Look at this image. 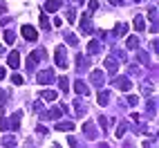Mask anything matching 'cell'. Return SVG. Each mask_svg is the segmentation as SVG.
<instances>
[{
	"instance_id": "1",
	"label": "cell",
	"mask_w": 159,
	"mask_h": 148,
	"mask_svg": "<svg viewBox=\"0 0 159 148\" xmlns=\"http://www.w3.org/2000/svg\"><path fill=\"white\" fill-rule=\"evenodd\" d=\"M54 56H56V65L61 70H65L67 67V49H65V45H58L54 49Z\"/></svg>"
},
{
	"instance_id": "2",
	"label": "cell",
	"mask_w": 159,
	"mask_h": 148,
	"mask_svg": "<svg viewBox=\"0 0 159 148\" xmlns=\"http://www.w3.org/2000/svg\"><path fill=\"white\" fill-rule=\"evenodd\" d=\"M40 58H45V49H38V52H31L29 58H27V67L29 70H34V65L40 61Z\"/></svg>"
},
{
	"instance_id": "3",
	"label": "cell",
	"mask_w": 159,
	"mask_h": 148,
	"mask_svg": "<svg viewBox=\"0 0 159 148\" xmlns=\"http://www.w3.org/2000/svg\"><path fill=\"white\" fill-rule=\"evenodd\" d=\"M114 86L119 88L121 92H128V90L132 88V81H130L128 76H116V81H114Z\"/></svg>"
},
{
	"instance_id": "4",
	"label": "cell",
	"mask_w": 159,
	"mask_h": 148,
	"mask_svg": "<svg viewBox=\"0 0 159 148\" xmlns=\"http://www.w3.org/2000/svg\"><path fill=\"white\" fill-rule=\"evenodd\" d=\"M20 34H23L27 40H36L38 38V31L31 27V25H23V29H20Z\"/></svg>"
},
{
	"instance_id": "5",
	"label": "cell",
	"mask_w": 159,
	"mask_h": 148,
	"mask_svg": "<svg viewBox=\"0 0 159 148\" xmlns=\"http://www.w3.org/2000/svg\"><path fill=\"white\" fill-rule=\"evenodd\" d=\"M52 79H54V72H52V70H43V72L36 74V81H38V83H47V81H52Z\"/></svg>"
},
{
	"instance_id": "6",
	"label": "cell",
	"mask_w": 159,
	"mask_h": 148,
	"mask_svg": "<svg viewBox=\"0 0 159 148\" xmlns=\"http://www.w3.org/2000/svg\"><path fill=\"white\" fill-rule=\"evenodd\" d=\"M20 117H23V112H20V110H18V112H14L11 117L7 119V126H9V128H14V130H16L18 126H20Z\"/></svg>"
},
{
	"instance_id": "7",
	"label": "cell",
	"mask_w": 159,
	"mask_h": 148,
	"mask_svg": "<svg viewBox=\"0 0 159 148\" xmlns=\"http://www.w3.org/2000/svg\"><path fill=\"white\" fill-rule=\"evenodd\" d=\"M103 65H105V72H108V74H112V76H114L116 72H119V65H116V61H114V58H105V63H103Z\"/></svg>"
},
{
	"instance_id": "8",
	"label": "cell",
	"mask_w": 159,
	"mask_h": 148,
	"mask_svg": "<svg viewBox=\"0 0 159 148\" xmlns=\"http://www.w3.org/2000/svg\"><path fill=\"white\" fill-rule=\"evenodd\" d=\"M7 65H9V67H14V70H18V65H20V54H18V52H11V54H9Z\"/></svg>"
},
{
	"instance_id": "9",
	"label": "cell",
	"mask_w": 159,
	"mask_h": 148,
	"mask_svg": "<svg viewBox=\"0 0 159 148\" xmlns=\"http://www.w3.org/2000/svg\"><path fill=\"white\" fill-rule=\"evenodd\" d=\"M54 130H58V132H67V130H74V121H58V123L54 126Z\"/></svg>"
},
{
	"instance_id": "10",
	"label": "cell",
	"mask_w": 159,
	"mask_h": 148,
	"mask_svg": "<svg viewBox=\"0 0 159 148\" xmlns=\"http://www.w3.org/2000/svg\"><path fill=\"white\" fill-rule=\"evenodd\" d=\"M81 31H83V34H90V31H92V25H90V14H83V18H81Z\"/></svg>"
},
{
	"instance_id": "11",
	"label": "cell",
	"mask_w": 159,
	"mask_h": 148,
	"mask_svg": "<svg viewBox=\"0 0 159 148\" xmlns=\"http://www.w3.org/2000/svg\"><path fill=\"white\" fill-rule=\"evenodd\" d=\"M61 5H63V0H47V2H45V12L54 14L56 9H61Z\"/></svg>"
},
{
	"instance_id": "12",
	"label": "cell",
	"mask_w": 159,
	"mask_h": 148,
	"mask_svg": "<svg viewBox=\"0 0 159 148\" xmlns=\"http://www.w3.org/2000/svg\"><path fill=\"white\" fill-rule=\"evenodd\" d=\"M90 79L94 81V86H97V88L103 86V72H101V70H94V72L90 74Z\"/></svg>"
},
{
	"instance_id": "13",
	"label": "cell",
	"mask_w": 159,
	"mask_h": 148,
	"mask_svg": "<svg viewBox=\"0 0 159 148\" xmlns=\"http://www.w3.org/2000/svg\"><path fill=\"white\" fill-rule=\"evenodd\" d=\"M74 90H76L79 94H90V88H88L83 81H76V83H74Z\"/></svg>"
},
{
	"instance_id": "14",
	"label": "cell",
	"mask_w": 159,
	"mask_h": 148,
	"mask_svg": "<svg viewBox=\"0 0 159 148\" xmlns=\"http://www.w3.org/2000/svg\"><path fill=\"white\" fill-rule=\"evenodd\" d=\"M40 97H43L45 101H56V97H58V94H56L54 90H43V92H40Z\"/></svg>"
},
{
	"instance_id": "15",
	"label": "cell",
	"mask_w": 159,
	"mask_h": 148,
	"mask_svg": "<svg viewBox=\"0 0 159 148\" xmlns=\"http://www.w3.org/2000/svg\"><path fill=\"white\" fill-rule=\"evenodd\" d=\"M134 29H137V31H143V29H146V20H143V16H137V18H134Z\"/></svg>"
},
{
	"instance_id": "16",
	"label": "cell",
	"mask_w": 159,
	"mask_h": 148,
	"mask_svg": "<svg viewBox=\"0 0 159 148\" xmlns=\"http://www.w3.org/2000/svg\"><path fill=\"white\" fill-rule=\"evenodd\" d=\"M97 99H99V105H108V101H110V94L105 92V90H101Z\"/></svg>"
},
{
	"instance_id": "17",
	"label": "cell",
	"mask_w": 159,
	"mask_h": 148,
	"mask_svg": "<svg viewBox=\"0 0 159 148\" xmlns=\"http://www.w3.org/2000/svg\"><path fill=\"white\" fill-rule=\"evenodd\" d=\"M125 45H128L130 49H137V47H139V38H137V36H128V40H125Z\"/></svg>"
},
{
	"instance_id": "18",
	"label": "cell",
	"mask_w": 159,
	"mask_h": 148,
	"mask_svg": "<svg viewBox=\"0 0 159 148\" xmlns=\"http://www.w3.org/2000/svg\"><path fill=\"white\" fill-rule=\"evenodd\" d=\"M99 49H101V43H99V40H90V43H88V52H92V54H97Z\"/></svg>"
},
{
	"instance_id": "19",
	"label": "cell",
	"mask_w": 159,
	"mask_h": 148,
	"mask_svg": "<svg viewBox=\"0 0 159 148\" xmlns=\"http://www.w3.org/2000/svg\"><path fill=\"white\" fill-rule=\"evenodd\" d=\"M125 29H128V25L116 23V25H114V34H116V36H123V34H125Z\"/></svg>"
},
{
	"instance_id": "20",
	"label": "cell",
	"mask_w": 159,
	"mask_h": 148,
	"mask_svg": "<svg viewBox=\"0 0 159 148\" xmlns=\"http://www.w3.org/2000/svg\"><path fill=\"white\" fill-rule=\"evenodd\" d=\"M99 126H101L103 130H108L110 126H112V119H108V117H99Z\"/></svg>"
},
{
	"instance_id": "21",
	"label": "cell",
	"mask_w": 159,
	"mask_h": 148,
	"mask_svg": "<svg viewBox=\"0 0 159 148\" xmlns=\"http://www.w3.org/2000/svg\"><path fill=\"white\" fill-rule=\"evenodd\" d=\"M67 83H70V81H67L65 76H61V79H58V88H61V92H67V90H70Z\"/></svg>"
},
{
	"instance_id": "22",
	"label": "cell",
	"mask_w": 159,
	"mask_h": 148,
	"mask_svg": "<svg viewBox=\"0 0 159 148\" xmlns=\"http://www.w3.org/2000/svg\"><path fill=\"white\" fill-rule=\"evenodd\" d=\"M14 38H16V31L7 29V31H5V43H9V45H11V43H14Z\"/></svg>"
},
{
	"instance_id": "23",
	"label": "cell",
	"mask_w": 159,
	"mask_h": 148,
	"mask_svg": "<svg viewBox=\"0 0 159 148\" xmlns=\"http://www.w3.org/2000/svg\"><path fill=\"white\" fill-rule=\"evenodd\" d=\"M125 130H128V123L121 121V123H119V128H116V137H123V132H125Z\"/></svg>"
},
{
	"instance_id": "24",
	"label": "cell",
	"mask_w": 159,
	"mask_h": 148,
	"mask_svg": "<svg viewBox=\"0 0 159 148\" xmlns=\"http://www.w3.org/2000/svg\"><path fill=\"white\" fill-rule=\"evenodd\" d=\"M45 117H54V119H58V117H61V108H52V110L45 114Z\"/></svg>"
},
{
	"instance_id": "25",
	"label": "cell",
	"mask_w": 159,
	"mask_h": 148,
	"mask_svg": "<svg viewBox=\"0 0 159 148\" xmlns=\"http://www.w3.org/2000/svg\"><path fill=\"white\" fill-rule=\"evenodd\" d=\"M76 67L79 70H85V56H76Z\"/></svg>"
},
{
	"instance_id": "26",
	"label": "cell",
	"mask_w": 159,
	"mask_h": 148,
	"mask_svg": "<svg viewBox=\"0 0 159 148\" xmlns=\"http://www.w3.org/2000/svg\"><path fill=\"white\" fill-rule=\"evenodd\" d=\"M74 108H76V112H79V114H83V112H85V105H83L81 101H74Z\"/></svg>"
},
{
	"instance_id": "27",
	"label": "cell",
	"mask_w": 159,
	"mask_h": 148,
	"mask_svg": "<svg viewBox=\"0 0 159 148\" xmlns=\"http://www.w3.org/2000/svg\"><path fill=\"white\" fill-rule=\"evenodd\" d=\"M11 83H14V86H23V76H20V74H14V76H11Z\"/></svg>"
},
{
	"instance_id": "28",
	"label": "cell",
	"mask_w": 159,
	"mask_h": 148,
	"mask_svg": "<svg viewBox=\"0 0 159 148\" xmlns=\"http://www.w3.org/2000/svg\"><path fill=\"white\" fill-rule=\"evenodd\" d=\"M40 27H43V29H49V20H47V16H45V14L40 16Z\"/></svg>"
},
{
	"instance_id": "29",
	"label": "cell",
	"mask_w": 159,
	"mask_h": 148,
	"mask_svg": "<svg viewBox=\"0 0 159 148\" xmlns=\"http://www.w3.org/2000/svg\"><path fill=\"white\" fill-rule=\"evenodd\" d=\"M5 105H7V92L0 90V108H5Z\"/></svg>"
},
{
	"instance_id": "30",
	"label": "cell",
	"mask_w": 159,
	"mask_h": 148,
	"mask_svg": "<svg viewBox=\"0 0 159 148\" xmlns=\"http://www.w3.org/2000/svg\"><path fill=\"white\" fill-rule=\"evenodd\" d=\"M146 110H148V112H155V110H157V103H155V99H152V101H148Z\"/></svg>"
},
{
	"instance_id": "31",
	"label": "cell",
	"mask_w": 159,
	"mask_h": 148,
	"mask_svg": "<svg viewBox=\"0 0 159 148\" xmlns=\"http://www.w3.org/2000/svg\"><path fill=\"white\" fill-rule=\"evenodd\" d=\"M65 40H67V43H72V45H76V43H79V40H76V36H74V34H65Z\"/></svg>"
},
{
	"instance_id": "32",
	"label": "cell",
	"mask_w": 159,
	"mask_h": 148,
	"mask_svg": "<svg viewBox=\"0 0 159 148\" xmlns=\"http://www.w3.org/2000/svg\"><path fill=\"white\" fill-rule=\"evenodd\" d=\"M2 144H5V146H16V139H14V137H5Z\"/></svg>"
},
{
	"instance_id": "33",
	"label": "cell",
	"mask_w": 159,
	"mask_h": 148,
	"mask_svg": "<svg viewBox=\"0 0 159 148\" xmlns=\"http://www.w3.org/2000/svg\"><path fill=\"white\" fill-rule=\"evenodd\" d=\"M65 16H67V20H70V23H74V20H76V12H74V9H70V12H67Z\"/></svg>"
},
{
	"instance_id": "34",
	"label": "cell",
	"mask_w": 159,
	"mask_h": 148,
	"mask_svg": "<svg viewBox=\"0 0 159 148\" xmlns=\"http://www.w3.org/2000/svg\"><path fill=\"white\" fill-rule=\"evenodd\" d=\"M148 18H150L152 23H157V9H150V14H148Z\"/></svg>"
},
{
	"instance_id": "35",
	"label": "cell",
	"mask_w": 159,
	"mask_h": 148,
	"mask_svg": "<svg viewBox=\"0 0 159 148\" xmlns=\"http://www.w3.org/2000/svg\"><path fill=\"white\" fill-rule=\"evenodd\" d=\"M141 92H143V94H152V88H150V86H143V83H141Z\"/></svg>"
},
{
	"instance_id": "36",
	"label": "cell",
	"mask_w": 159,
	"mask_h": 148,
	"mask_svg": "<svg viewBox=\"0 0 159 148\" xmlns=\"http://www.w3.org/2000/svg\"><path fill=\"white\" fill-rule=\"evenodd\" d=\"M128 103H130V105H137V103H139V99H137L134 94H130V97H128Z\"/></svg>"
},
{
	"instance_id": "37",
	"label": "cell",
	"mask_w": 159,
	"mask_h": 148,
	"mask_svg": "<svg viewBox=\"0 0 159 148\" xmlns=\"http://www.w3.org/2000/svg\"><path fill=\"white\" fill-rule=\"evenodd\" d=\"M36 132H40V135H47V128H45V126H40V123H38V126H36Z\"/></svg>"
},
{
	"instance_id": "38",
	"label": "cell",
	"mask_w": 159,
	"mask_h": 148,
	"mask_svg": "<svg viewBox=\"0 0 159 148\" xmlns=\"http://www.w3.org/2000/svg\"><path fill=\"white\" fill-rule=\"evenodd\" d=\"M88 7H90V9H97V7H99V0H90Z\"/></svg>"
},
{
	"instance_id": "39",
	"label": "cell",
	"mask_w": 159,
	"mask_h": 148,
	"mask_svg": "<svg viewBox=\"0 0 159 148\" xmlns=\"http://www.w3.org/2000/svg\"><path fill=\"white\" fill-rule=\"evenodd\" d=\"M5 74H7V72H5V67H2V65H0V81H2V79H5Z\"/></svg>"
},
{
	"instance_id": "40",
	"label": "cell",
	"mask_w": 159,
	"mask_h": 148,
	"mask_svg": "<svg viewBox=\"0 0 159 148\" xmlns=\"http://www.w3.org/2000/svg\"><path fill=\"white\" fill-rule=\"evenodd\" d=\"M70 2H72V0H70ZM74 2H83V0H74Z\"/></svg>"
},
{
	"instance_id": "41",
	"label": "cell",
	"mask_w": 159,
	"mask_h": 148,
	"mask_svg": "<svg viewBox=\"0 0 159 148\" xmlns=\"http://www.w3.org/2000/svg\"><path fill=\"white\" fill-rule=\"evenodd\" d=\"M134 2H141V0H134Z\"/></svg>"
}]
</instances>
